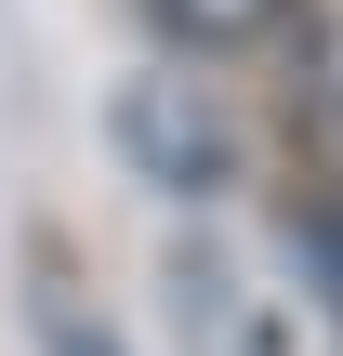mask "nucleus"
<instances>
[{"mask_svg":"<svg viewBox=\"0 0 343 356\" xmlns=\"http://www.w3.org/2000/svg\"><path fill=\"white\" fill-rule=\"evenodd\" d=\"M40 343H53V356H119V343H106V330H93V317H79V304H66V291L40 304Z\"/></svg>","mask_w":343,"mask_h":356,"instance_id":"5","label":"nucleus"},{"mask_svg":"<svg viewBox=\"0 0 343 356\" xmlns=\"http://www.w3.org/2000/svg\"><path fill=\"white\" fill-rule=\"evenodd\" d=\"M291 264H304L317 317H343V198H304V211H291Z\"/></svg>","mask_w":343,"mask_h":356,"instance_id":"3","label":"nucleus"},{"mask_svg":"<svg viewBox=\"0 0 343 356\" xmlns=\"http://www.w3.org/2000/svg\"><path fill=\"white\" fill-rule=\"evenodd\" d=\"M159 291H172L185 356H291L278 291H251V264H238V251H212V238H185V251L159 264Z\"/></svg>","mask_w":343,"mask_h":356,"instance_id":"2","label":"nucleus"},{"mask_svg":"<svg viewBox=\"0 0 343 356\" xmlns=\"http://www.w3.org/2000/svg\"><path fill=\"white\" fill-rule=\"evenodd\" d=\"M119 159H132L159 198H225V185L251 172V132H238V106H225L198 66H132V79H119Z\"/></svg>","mask_w":343,"mask_h":356,"instance_id":"1","label":"nucleus"},{"mask_svg":"<svg viewBox=\"0 0 343 356\" xmlns=\"http://www.w3.org/2000/svg\"><path fill=\"white\" fill-rule=\"evenodd\" d=\"M291 0H159V26L172 40H198V53H225V40H264Z\"/></svg>","mask_w":343,"mask_h":356,"instance_id":"4","label":"nucleus"}]
</instances>
